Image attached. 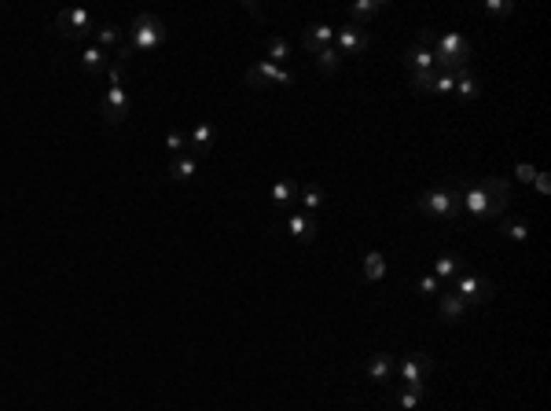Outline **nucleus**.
Returning <instances> with one entry per match:
<instances>
[{
  "instance_id": "f257e3e1",
  "label": "nucleus",
  "mask_w": 551,
  "mask_h": 411,
  "mask_svg": "<svg viewBox=\"0 0 551 411\" xmlns=\"http://www.w3.org/2000/svg\"><path fill=\"white\" fill-rule=\"evenodd\" d=\"M162 40H165V23L151 11H140L133 18V30H129V40H125V45H129L133 52H155Z\"/></svg>"
},
{
  "instance_id": "f03ea898",
  "label": "nucleus",
  "mask_w": 551,
  "mask_h": 411,
  "mask_svg": "<svg viewBox=\"0 0 551 411\" xmlns=\"http://www.w3.org/2000/svg\"><path fill=\"white\" fill-rule=\"evenodd\" d=\"M129 92H125V67L121 62H111V92L103 99V121L107 125H121L129 118Z\"/></svg>"
},
{
  "instance_id": "7ed1b4c3",
  "label": "nucleus",
  "mask_w": 551,
  "mask_h": 411,
  "mask_svg": "<svg viewBox=\"0 0 551 411\" xmlns=\"http://www.w3.org/2000/svg\"><path fill=\"white\" fill-rule=\"evenodd\" d=\"M415 209L427 213V217H437V221H452V217H459L463 202H459L456 187H434V191L422 194V199H415Z\"/></svg>"
},
{
  "instance_id": "20e7f679",
  "label": "nucleus",
  "mask_w": 551,
  "mask_h": 411,
  "mask_svg": "<svg viewBox=\"0 0 551 411\" xmlns=\"http://www.w3.org/2000/svg\"><path fill=\"white\" fill-rule=\"evenodd\" d=\"M474 187L485 199V221H500V213L511 202V184L503 177H481V180H474Z\"/></svg>"
},
{
  "instance_id": "39448f33",
  "label": "nucleus",
  "mask_w": 551,
  "mask_h": 411,
  "mask_svg": "<svg viewBox=\"0 0 551 411\" xmlns=\"http://www.w3.org/2000/svg\"><path fill=\"white\" fill-rule=\"evenodd\" d=\"M55 30H59L62 37H70V40L92 37V15L84 11V8H67V11H59Z\"/></svg>"
},
{
  "instance_id": "423d86ee",
  "label": "nucleus",
  "mask_w": 551,
  "mask_h": 411,
  "mask_svg": "<svg viewBox=\"0 0 551 411\" xmlns=\"http://www.w3.org/2000/svg\"><path fill=\"white\" fill-rule=\"evenodd\" d=\"M452 294L463 301V305H467V301H471V305H481V301H489L496 294V287L489 283V279H481V275H459Z\"/></svg>"
},
{
  "instance_id": "0eeeda50",
  "label": "nucleus",
  "mask_w": 551,
  "mask_h": 411,
  "mask_svg": "<svg viewBox=\"0 0 551 411\" xmlns=\"http://www.w3.org/2000/svg\"><path fill=\"white\" fill-rule=\"evenodd\" d=\"M290 81H294V74L276 67V62H268V59L253 62V67L246 70V84H253V89H265V84H290Z\"/></svg>"
},
{
  "instance_id": "6e6552de",
  "label": "nucleus",
  "mask_w": 551,
  "mask_h": 411,
  "mask_svg": "<svg viewBox=\"0 0 551 411\" xmlns=\"http://www.w3.org/2000/svg\"><path fill=\"white\" fill-rule=\"evenodd\" d=\"M434 55H444V59L459 62V67H467V59H471V40L463 37V33H441V37L434 40Z\"/></svg>"
},
{
  "instance_id": "1a4fd4ad",
  "label": "nucleus",
  "mask_w": 551,
  "mask_h": 411,
  "mask_svg": "<svg viewBox=\"0 0 551 411\" xmlns=\"http://www.w3.org/2000/svg\"><path fill=\"white\" fill-rule=\"evenodd\" d=\"M334 40H338V55H360V52H368V26H342V30H334Z\"/></svg>"
},
{
  "instance_id": "9d476101",
  "label": "nucleus",
  "mask_w": 551,
  "mask_h": 411,
  "mask_svg": "<svg viewBox=\"0 0 551 411\" xmlns=\"http://www.w3.org/2000/svg\"><path fill=\"white\" fill-rule=\"evenodd\" d=\"M430 371H434V360H430L427 353H412L405 363H400V382H405V385H412V382H427Z\"/></svg>"
},
{
  "instance_id": "9b49d317",
  "label": "nucleus",
  "mask_w": 551,
  "mask_h": 411,
  "mask_svg": "<svg viewBox=\"0 0 551 411\" xmlns=\"http://www.w3.org/2000/svg\"><path fill=\"white\" fill-rule=\"evenodd\" d=\"M287 231H290L298 243H312L316 231H320V221H316V213H290Z\"/></svg>"
},
{
  "instance_id": "f8f14e48",
  "label": "nucleus",
  "mask_w": 551,
  "mask_h": 411,
  "mask_svg": "<svg viewBox=\"0 0 551 411\" xmlns=\"http://www.w3.org/2000/svg\"><path fill=\"white\" fill-rule=\"evenodd\" d=\"M331 40H334V30L327 26V23H312L305 33H302V45L316 55V52H324V48H331Z\"/></svg>"
},
{
  "instance_id": "ddd939ff",
  "label": "nucleus",
  "mask_w": 551,
  "mask_h": 411,
  "mask_svg": "<svg viewBox=\"0 0 551 411\" xmlns=\"http://www.w3.org/2000/svg\"><path fill=\"white\" fill-rule=\"evenodd\" d=\"M214 140H217V128L209 125V121H199V125L192 128V143H187V147H192L195 158H206L209 147H214Z\"/></svg>"
},
{
  "instance_id": "4468645a",
  "label": "nucleus",
  "mask_w": 551,
  "mask_h": 411,
  "mask_svg": "<svg viewBox=\"0 0 551 411\" xmlns=\"http://www.w3.org/2000/svg\"><path fill=\"white\" fill-rule=\"evenodd\" d=\"M195 169H199V158L195 155H177L173 162H169V177H173V180H192Z\"/></svg>"
},
{
  "instance_id": "2eb2a0df",
  "label": "nucleus",
  "mask_w": 551,
  "mask_h": 411,
  "mask_svg": "<svg viewBox=\"0 0 551 411\" xmlns=\"http://www.w3.org/2000/svg\"><path fill=\"white\" fill-rule=\"evenodd\" d=\"M405 62H408V70H434V52L430 48H422V45H412L405 52Z\"/></svg>"
},
{
  "instance_id": "dca6fc26",
  "label": "nucleus",
  "mask_w": 551,
  "mask_h": 411,
  "mask_svg": "<svg viewBox=\"0 0 551 411\" xmlns=\"http://www.w3.org/2000/svg\"><path fill=\"white\" fill-rule=\"evenodd\" d=\"M81 67L89 70V74H99L103 67H111V59H107V52H103L99 45H89V48H84V55H81Z\"/></svg>"
},
{
  "instance_id": "f3484780",
  "label": "nucleus",
  "mask_w": 551,
  "mask_h": 411,
  "mask_svg": "<svg viewBox=\"0 0 551 411\" xmlns=\"http://www.w3.org/2000/svg\"><path fill=\"white\" fill-rule=\"evenodd\" d=\"M383 8H386L383 0H360V4H353V8H349V18H353V26H360V23H364V18L378 15Z\"/></svg>"
},
{
  "instance_id": "a211bd4d",
  "label": "nucleus",
  "mask_w": 551,
  "mask_h": 411,
  "mask_svg": "<svg viewBox=\"0 0 551 411\" xmlns=\"http://www.w3.org/2000/svg\"><path fill=\"white\" fill-rule=\"evenodd\" d=\"M437 312H441V319H449V323H459V316H463V301L449 290V294H441V305H437Z\"/></svg>"
},
{
  "instance_id": "6ab92c4d",
  "label": "nucleus",
  "mask_w": 551,
  "mask_h": 411,
  "mask_svg": "<svg viewBox=\"0 0 551 411\" xmlns=\"http://www.w3.org/2000/svg\"><path fill=\"white\" fill-rule=\"evenodd\" d=\"M364 275L371 279V283H378V279L386 275V257L378 253V250H371V253L364 257Z\"/></svg>"
},
{
  "instance_id": "aec40b11",
  "label": "nucleus",
  "mask_w": 551,
  "mask_h": 411,
  "mask_svg": "<svg viewBox=\"0 0 551 411\" xmlns=\"http://www.w3.org/2000/svg\"><path fill=\"white\" fill-rule=\"evenodd\" d=\"M459 268H463L459 257H456V253H444V257H437V261H434V279H449V275H456Z\"/></svg>"
},
{
  "instance_id": "412c9836",
  "label": "nucleus",
  "mask_w": 551,
  "mask_h": 411,
  "mask_svg": "<svg viewBox=\"0 0 551 411\" xmlns=\"http://www.w3.org/2000/svg\"><path fill=\"white\" fill-rule=\"evenodd\" d=\"M268 62H276V67H283V62L290 59V40H283V37H272L268 40V55H265Z\"/></svg>"
},
{
  "instance_id": "4be33fe9",
  "label": "nucleus",
  "mask_w": 551,
  "mask_h": 411,
  "mask_svg": "<svg viewBox=\"0 0 551 411\" xmlns=\"http://www.w3.org/2000/svg\"><path fill=\"white\" fill-rule=\"evenodd\" d=\"M422 389H427V382H412V385H405V393L397 397V404L405 407V411H415L419 400H422Z\"/></svg>"
},
{
  "instance_id": "5701e85b",
  "label": "nucleus",
  "mask_w": 551,
  "mask_h": 411,
  "mask_svg": "<svg viewBox=\"0 0 551 411\" xmlns=\"http://www.w3.org/2000/svg\"><path fill=\"white\" fill-rule=\"evenodd\" d=\"M302 206H305V213H316L324 206V187L320 184H305L302 187Z\"/></svg>"
},
{
  "instance_id": "b1692460",
  "label": "nucleus",
  "mask_w": 551,
  "mask_h": 411,
  "mask_svg": "<svg viewBox=\"0 0 551 411\" xmlns=\"http://www.w3.org/2000/svg\"><path fill=\"white\" fill-rule=\"evenodd\" d=\"M272 202H276V206H290V202H294V180H287V177L276 180V184H272Z\"/></svg>"
},
{
  "instance_id": "393cba45",
  "label": "nucleus",
  "mask_w": 551,
  "mask_h": 411,
  "mask_svg": "<svg viewBox=\"0 0 551 411\" xmlns=\"http://www.w3.org/2000/svg\"><path fill=\"white\" fill-rule=\"evenodd\" d=\"M96 33V45L107 52V48H114V45H121V30L118 26H99V30H92Z\"/></svg>"
},
{
  "instance_id": "a878e982",
  "label": "nucleus",
  "mask_w": 551,
  "mask_h": 411,
  "mask_svg": "<svg viewBox=\"0 0 551 411\" xmlns=\"http://www.w3.org/2000/svg\"><path fill=\"white\" fill-rule=\"evenodd\" d=\"M338 62H342V55H338V48H324V52H316V67H320L324 74H334L338 70Z\"/></svg>"
},
{
  "instance_id": "bb28decb",
  "label": "nucleus",
  "mask_w": 551,
  "mask_h": 411,
  "mask_svg": "<svg viewBox=\"0 0 551 411\" xmlns=\"http://www.w3.org/2000/svg\"><path fill=\"white\" fill-rule=\"evenodd\" d=\"M500 235L522 243V239H529V228H525V221H503V217H500Z\"/></svg>"
},
{
  "instance_id": "cd10ccee",
  "label": "nucleus",
  "mask_w": 551,
  "mask_h": 411,
  "mask_svg": "<svg viewBox=\"0 0 551 411\" xmlns=\"http://www.w3.org/2000/svg\"><path fill=\"white\" fill-rule=\"evenodd\" d=\"M368 375H371L375 382H386V378H390V356H383V353H378V356H371V363H368Z\"/></svg>"
},
{
  "instance_id": "c85d7f7f",
  "label": "nucleus",
  "mask_w": 551,
  "mask_h": 411,
  "mask_svg": "<svg viewBox=\"0 0 551 411\" xmlns=\"http://www.w3.org/2000/svg\"><path fill=\"white\" fill-rule=\"evenodd\" d=\"M434 81H437V74H434V70H415V74H412L415 92H434Z\"/></svg>"
},
{
  "instance_id": "c756f323",
  "label": "nucleus",
  "mask_w": 551,
  "mask_h": 411,
  "mask_svg": "<svg viewBox=\"0 0 551 411\" xmlns=\"http://www.w3.org/2000/svg\"><path fill=\"white\" fill-rule=\"evenodd\" d=\"M165 147L173 150V158H177V155H187V140L177 133V128H169V133H165Z\"/></svg>"
},
{
  "instance_id": "7c9ffc66",
  "label": "nucleus",
  "mask_w": 551,
  "mask_h": 411,
  "mask_svg": "<svg viewBox=\"0 0 551 411\" xmlns=\"http://www.w3.org/2000/svg\"><path fill=\"white\" fill-rule=\"evenodd\" d=\"M452 89H456V77H452V74H437L434 92H441V96H444V92H452Z\"/></svg>"
},
{
  "instance_id": "2f4dec72",
  "label": "nucleus",
  "mask_w": 551,
  "mask_h": 411,
  "mask_svg": "<svg viewBox=\"0 0 551 411\" xmlns=\"http://www.w3.org/2000/svg\"><path fill=\"white\" fill-rule=\"evenodd\" d=\"M537 172H540V169L525 165V162H522V165H515V177H518V180H525V184H533V177H537Z\"/></svg>"
},
{
  "instance_id": "473e14b6",
  "label": "nucleus",
  "mask_w": 551,
  "mask_h": 411,
  "mask_svg": "<svg viewBox=\"0 0 551 411\" xmlns=\"http://www.w3.org/2000/svg\"><path fill=\"white\" fill-rule=\"evenodd\" d=\"M515 4H511V0H500V4H496V0H493V4H485V11H493V15H507V11H511Z\"/></svg>"
},
{
  "instance_id": "72a5a7b5",
  "label": "nucleus",
  "mask_w": 551,
  "mask_h": 411,
  "mask_svg": "<svg viewBox=\"0 0 551 411\" xmlns=\"http://www.w3.org/2000/svg\"><path fill=\"white\" fill-rule=\"evenodd\" d=\"M434 40H437L434 30H419V45H422V48H430V52H434Z\"/></svg>"
},
{
  "instance_id": "f704fd0d",
  "label": "nucleus",
  "mask_w": 551,
  "mask_h": 411,
  "mask_svg": "<svg viewBox=\"0 0 551 411\" xmlns=\"http://www.w3.org/2000/svg\"><path fill=\"white\" fill-rule=\"evenodd\" d=\"M533 184H537V191H540V194H547V191H551V180H547V172H537V177H533Z\"/></svg>"
},
{
  "instance_id": "c9c22d12",
  "label": "nucleus",
  "mask_w": 551,
  "mask_h": 411,
  "mask_svg": "<svg viewBox=\"0 0 551 411\" xmlns=\"http://www.w3.org/2000/svg\"><path fill=\"white\" fill-rule=\"evenodd\" d=\"M434 290H437V279H434V275H427V279L419 283V294H434Z\"/></svg>"
}]
</instances>
